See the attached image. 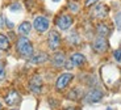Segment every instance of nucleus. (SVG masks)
<instances>
[{
    "label": "nucleus",
    "mask_w": 121,
    "mask_h": 110,
    "mask_svg": "<svg viewBox=\"0 0 121 110\" xmlns=\"http://www.w3.org/2000/svg\"><path fill=\"white\" fill-rule=\"evenodd\" d=\"M4 24H5V18L0 15V29H1V28H4Z\"/></svg>",
    "instance_id": "nucleus-23"
},
{
    "label": "nucleus",
    "mask_w": 121,
    "mask_h": 110,
    "mask_svg": "<svg viewBox=\"0 0 121 110\" xmlns=\"http://www.w3.org/2000/svg\"><path fill=\"white\" fill-rule=\"evenodd\" d=\"M9 49V41L8 37L4 36V34H0V50H8Z\"/></svg>",
    "instance_id": "nucleus-16"
},
{
    "label": "nucleus",
    "mask_w": 121,
    "mask_h": 110,
    "mask_svg": "<svg viewBox=\"0 0 121 110\" xmlns=\"http://www.w3.org/2000/svg\"><path fill=\"white\" fill-rule=\"evenodd\" d=\"M17 51L18 54L24 58H29L32 57V54H33V45H32V42L26 38V37H20L17 39Z\"/></svg>",
    "instance_id": "nucleus-1"
},
{
    "label": "nucleus",
    "mask_w": 121,
    "mask_h": 110,
    "mask_svg": "<svg viewBox=\"0 0 121 110\" xmlns=\"http://www.w3.org/2000/svg\"><path fill=\"white\" fill-rule=\"evenodd\" d=\"M4 77H5V69H4V65L0 63V81L4 80Z\"/></svg>",
    "instance_id": "nucleus-21"
},
{
    "label": "nucleus",
    "mask_w": 121,
    "mask_h": 110,
    "mask_svg": "<svg viewBox=\"0 0 121 110\" xmlns=\"http://www.w3.org/2000/svg\"><path fill=\"white\" fill-rule=\"evenodd\" d=\"M9 9H11L12 12H17V11H20V9H21V4L15 3V4H12V5L9 7Z\"/></svg>",
    "instance_id": "nucleus-20"
},
{
    "label": "nucleus",
    "mask_w": 121,
    "mask_h": 110,
    "mask_svg": "<svg viewBox=\"0 0 121 110\" xmlns=\"http://www.w3.org/2000/svg\"><path fill=\"white\" fill-rule=\"evenodd\" d=\"M92 47H94V50L96 53H104V51H107V49H108V42H107L105 37L99 36L97 38H95L94 43H92Z\"/></svg>",
    "instance_id": "nucleus-6"
},
{
    "label": "nucleus",
    "mask_w": 121,
    "mask_h": 110,
    "mask_svg": "<svg viewBox=\"0 0 121 110\" xmlns=\"http://www.w3.org/2000/svg\"><path fill=\"white\" fill-rule=\"evenodd\" d=\"M73 75L71 73H69V72H66V73H62L59 76V77L57 79V84H55V86H57V89L58 90H62V89H65L67 85L70 84V81L73 80Z\"/></svg>",
    "instance_id": "nucleus-5"
},
{
    "label": "nucleus",
    "mask_w": 121,
    "mask_h": 110,
    "mask_svg": "<svg viewBox=\"0 0 121 110\" xmlns=\"http://www.w3.org/2000/svg\"><path fill=\"white\" fill-rule=\"evenodd\" d=\"M55 24H57V26L59 28L60 30H67V29H70L71 25H73V17L69 16V15H60L59 17L57 18Z\"/></svg>",
    "instance_id": "nucleus-3"
},
{
    "label": "nucleus",
    "mask_w": 121,
    "mask_h": 110,
    "mask_svg": "<svg viewBox=\"0 0 121 110\" xmlns=\"http://www.w3.org/2000/svg\"><path fill=\"white\" fill-rule=\"evenodd\" d=\"M101 97H103V93L97 89H94L86 96V101L90 102V104H95V102H99L101 100Z\"/></svg>",
    "instance_id": "nucleus-10"
},
{
    "label": "nucleus",
    "mask_w": 121,
    "mask_h": 110,
    "mask_svg": "<svg viewBox=\"0 0 121 110\" xmlns=\"http://www.w3.org/2000/svg\"><path fill=\"white\" fill-rule=\"evenodd\" d=\"M42 85H43L42 79L38 75L33 76L32 80H30V83H29V88L32 90V93H34V94H39V93L42 92Z\"/></svg>",
    "instance_id": "nucleus-4"
},
{
    "label": "nucleus",
    "mask_w": 121,
    "mask_h": 110,
    "mask_svg": "<svg viewBox=\"0 0 121 110\" xmlns=\"http://www.w3.org/2000/svg\"><path fill=\"white\" fill-rule=\"evenodd\" d=\"M30 29H32V25H30V22L25 21V22H22V24L18 26V33H20V34H22V36H25V34H29Z\"/></svg>",
    "instance_id": "nucleus-14"
},
{
    "label": "nucleus",
    "mask_w": 121,
    "mask_h": 110,
    "mask_svg": "<svg viewBox=\"0 0 121 110\" xmlns=\"http://www.w3.org/2000/svg\"><path fill=\"white\" fill-rule=\"evenodd\" d=\"M115 22H116L117 29H121V13H117V15L115 16Z\"/></svg>",
    "instance_id": "nucleus-18"
},
{
    "label": "nucleus",
    "mask_w": 121,
    "mask_h": 110,
    "mask_svg": "<svg viewBox=\"0 0 121 110\" xmlns=\"http://www.w3.org/2000/svg\"><path fill=\"white\" fill-rule=\"evenodd\" d=\"M107 15H108V8L104 4H97V5H95L94 11H92V16L94 17L104 18V17H107Z\"/></svg>",
    "instance_id": "nucleus-8"
},
{
    "label": "nucleus",
    "mask_w": 121,
    "mask_h": 110,
    "mask_svg": "<svg viewBox=\"0 0 121 110\" xmlns=\"http://www.w3.org/2000/svg\"><path fill=\"white\" fill-rule=\"evenodd\" d=\"M113 58H115L116 62L121 63V50H116L115 53H113Z\"/></svg>",
    "instance_id": "nucleus-19"
},
{
    "label": "nucleus",
    "mask_w": 121,
    "mask_h": 110,
    "mask_svg": "<svg viewBox=\"0 0 121 110\" xmlns=\"http://www.w3.org/2000/svg\"><path fill=\"white\" fill-rule=\"evenodd\" d=\"M0 109H1V104H0Z\"/></svg>",
    "instance_id": "nucleus-26"
},
{
    "label": "nucleus",
    "mask_w": 121,
    "mask_h": 110,
    "mask_svg": "<svg viewBox=\"0 0 121 110\" xmlns=\"http://www.w3.org/2000/svg\"><path fill=\"white\" fill-rule=\"evenodd\" d=\"M99 0H86L84 1V4H86V7H91V5H94V4H96Z\"/></svg>",
    "instance_id": "nucleus-22"
},
{
    "label": "nucleus",
    "mask_w": 121,
    "mask_h": 110,
    "mask_svg": "<svg viewBox=\"0 0 121 110\" xmlns=\"http://www.w3.org/2000/svg\"><path fill=\"white\" fill-rule=\"evenodd\" d=\"M46 59H48V55L45 53H37L30 58V62L33 63V64H39V63L46 62Z\"/></svg>",
    "instance_id": "nucleus-12"
},
{
    "label": "nucleus",
    "mask_w": 121,
    "mask_h": 110,
    "mask_svg": "<svg viewBox=\"0 0 121 110\" xmlns=\"http://www.w3.org/2000/svg\"><path fill=\"white\" fill-rule=\"evenodd\" d=\"M84 62H86V57L82 55V54H79V53L73 54L71 58H70V63H71V65H74V67H79V65H82Z\"/></svg>",
    "instance_id": "nucleus-11"
},
{
    "label": "nucleus",
    "mask_w": 121,
    "mask_h": 110,
    "mask_svg": "<svg viewBox=\"0 0 121 110\" xmlns=\"http://www.w3.org/2000/svg\"><path fill=\"white\" fill-rule=\"evenodd\" d=\"M53 64L55 67H62L65 64V54L63 53H55L53 55Z\"/></svg>",
    "instance_id": "nucleus-13"
},
{
    "label": "nucleus",
    "mask_w": 121,
    "mask_h": 110,
    "mask_svg": "<svg viewBox=\"0 0 121 110\" xmlns=\"http://www.w3.org/2000/svg\"><path fill=\"white\" fill-rule=\"evenodd\" d=\"M20 100H21L20 94H18L16 90H11V92L8 93V96L5 97V104L9 105V106H15V105H17L18 102H20Z\"/></svg>",
    "instance_id": "nucleus-9"
},
{
    "label": "nucleus",
    "mask_w": 121,
    "mask_h": 110,
    "mask_svg": "<svg viewBox=\"0 0 121 110\" xmlns=\"http://www.w3.org/2000/svg\"><path fill=\"white\" fill-rule=\"evenodd\" d=\"M7 24H8V28H9V29H12V28H13V24H12V22H9V21H7Z\"/></svg>",
    "instance_id": "nucleus-24"
},
{
    "label": "nucleus",
    "mask_w": 121,
    "mask_h": 110,
    "mask_svg": "<svg viewBox=\"0 0 121 110\" xmlns=\"http://www.w3.org/2000/svg\"><path fill=\"white\" fill-rule=\"evenodd\" d=\"M96 30H97V34L101 36V37H107L109 34V29L105 24H99L96 28Z\"/></svg>",
    "instance_id": "nucleus-15"
},
{
    "label": "nucleus",
    "mask_w": 121,
    "mask_h": 110,
    "mask_svg": "<svg viewBox=\"0 0 121 110\" xmlns=\"http://www.w3.org/2000/svg\"><path fill=\"white\" fill-rule=\"evenodd\" d=\"M53 1H54V3H58V1H60V0H53Z\"/></svg>",
    "instance_id": "nucleus-25"
},
{
    "label": "nucleus",
    "mask_w": 121,
    "mask_h": 110,
    "mask_svg": "<svg viewBox=\"0 0 121 110\" xmlns=\"http://www.w3.org/2000/svg\"><path fill=\"white\" fill-rule=\"evenodd\" d=\"M59 43H60V37L55 30L49 33V37H48V45L50 47V50H57L59 47Z\"/></svg>",
    "instance_id": "nucleus-7"
},
{
    "label": "nucleus",
    "mask_w": 121,
    "mask_h": 110,
    "mask_svg": "<svg viewBox=\"0 0 121 110\" xmlns=\"http://www.w3.org/2000/svg\"><path fill=\"white\" fill-rule=\"evenodd\" d=\"M33 26H34V29H36L37 32L45 33L46 30L49 29V26H50V22H49V20L46 17H43V16H38V17L34 18Z\"/></svg>",
    "instance_id": "nucleus-2"
},
{
    "label": "nucleus",
    "mask_w": 121,
    "mask_h": 110,
    "mask_svg": "<svg viewBox=\"0 0 121 110\" xmlns=\"http://www.w3.org/2000/svg\"><path fill=\"white\" fill-rule=\"evenodd\" d=\"M69 8H70L71 12H78V11H79V5H78V3H75V1H70V3H69Z\"/></svg>",
    "instance_id": "nucleus-17"
}]
</instances>
